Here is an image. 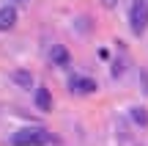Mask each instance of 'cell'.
Wrapping results in <instances>:
<instances>
[{"mask_svg":"<svg viewBox=\"0 0 148 146\" xmlns=\"http://www.w3.org/2000/svg\"><path fill=\"white\" fill-rule=\"evenodd\" d=\"M49 141H52V132L41 130V127H25V130L14 132V138H11L14 146H44Z\"/></svg>","mask_w":148,"mask_h":146,"instance_id":"1","label":"cell"},{"mask_svg":"<svg viewBox=\"0 0 148 146\" xmlns=\"http://www.w3.org/2000/svg\"><path fill=\"white\" fill-rule=\"evenodd\" d=\"M129 25H132L134 36L145 33V28H148V3L145 0H134L132 3V8H129Z\"/></svg>","mask_w":148,"mask_h":146,"instance_id":"2","label":"cell"},{"mask_svg":"<svg viewBox=\"0 0 148 146\" xmlns=\"http://www.w3.org/2000/svg\"><path fill=\"white\" fill-rule=\"evenodd\" d=\"M69 88L74 94H93L96 91V83L90 77H82V75H71L69 77Z\"/></svg>","mask_w":148,"mask_h":146,"instance_id":"3","label":"cell"},{"mask_svg":"<svg viewBox=\"0 0 148 146\" xmlns=\"http://www.w3.org/2000/svg\"><path fill=\"white\" fill-rule=\"evenodd\" d=\"M16 25V8L14 6H0V30H11Z\"/></svg>","mask_w":148,"mask_h":146,"instance_id":"4","label":"cell"},{"mask_svg":"<svg viewBox=\"0 0 148 146\" xmlns=\"http://www.w3.org/2000/svg\"><path fill=\"white\" fill-rule=\"evenodd\" d=\"M49 61H52L55 66H69V53H66V47L52 44V50H49Z\"/></svg>","mask_w":148,"mask_h":146,"instance_id":"5","label":"cell"},{"mask_svg":"<svg viewBox=\"0 0 148 146\" xmlns=\"http://www.w3.org/2000/svg\"><path fill=\"white\" fill-rule=\"evenodd\" d=\"M36 108L38 110H52V97H49V91L47 88H36Z\"/></svg>","mask_w":148,"mask_h":146,"instance_id":"6","label":"cell"},{"mask_svg":"<svg viewBox=\"0 0 148 146\" xmlns=\"http://www.w3.org/2000/svg\"><path fill=\"white\" fill-rule=\"evenodd\" d=\"M14 83L19 88H33V75L30 72H14Z\"/></svg>","mask_w":148,"mask_h":146,"instance_id":"7","label":"cell"},{"mask_svg":"<svg viewBox=\"0 0 148 146\" xmlns=\"http://www.w3.org/2000/svg\"><path fill=\"white\" fill-rule=\"evenodd\" d=\"M132 121L143 127L145 121H148V113H145V108H132Z\"/></svg>","mask_w":148,"mask_h":146,"instance_id":"8","label":"cell"},{"mask_svg":"<svg viewBox=\"0 0 148 146\" xmlns=\"http://www.w3.org/2000/svg\"><path fill=\"white\" fill-rule=\"evenodd\" d=\"M101 6H104V8H115L118 0H101Z\"/></svg>","mask_w":148,"mask_h":146,"instance_id":"9","label":"cell"},{"mask_svg":"<svg viewBox=\"0 0 148 146\" xmlns=\"http://www.w3.org/2000/svg\"><path fill=\"white\" fill-rule=\"evenodd\" d=\"M22 3H25V0H22Z\"/></svg>","mask_w":148,"mask_h":146,"instance_id":"10","label":"cell"}]
</instances>
